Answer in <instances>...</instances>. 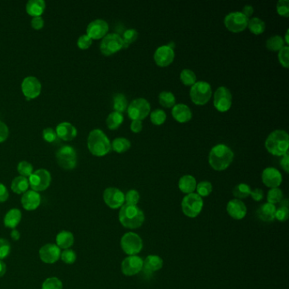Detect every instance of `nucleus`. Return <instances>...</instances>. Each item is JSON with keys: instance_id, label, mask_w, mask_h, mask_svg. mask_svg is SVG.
I'll return each instance as SVG.
<instances>
[{"instance_id": "c756f323", "label": "nucleus", "mask_w": 289, "mask_h": 289, "mask_svg": "<svg viewBox=\"0 0 289 289\" xmlns=\"http://www.w3.org/2000/svg\"><path fill=\"white\" fill-rule=\"evenodd\" d=\"M74 236L68 231H62L56 236V245L60 249H67L73 245Z\"/></svg>"}, {"instance_id": "412c9836", "label": "nucleus", "mask_w": 289, "mask_h": 289, "mask_svg": "<svg viewBox=\"0 0 289 289\" xmlns=\"http://www.w3.org/2000/svg\"><path fill=\"white\" fill-rule=\"evenodd\" d=\"M226 211L233 219L242 220L246 216L247 207L242 200L234 199L227 204Z\"/></svg>"}, {"instance_id": "052dcab7", "label": "nucleus", "mask_w": 289, "mask_h": 289, "mask_svg": "<svg viewBox=\"0 0 289 289\" xmlns=\"http://www.w3.org/2000/svg\"><path fill=\"white\" fill-rule=\"evenodd\" d=\"M9 198V192L6 187L3 183H0V203L5 202Z\"/></svg>"}, {"instance_id": "c03bdc74", "label": "nucleus", "mask_w": 289, "mask_h": 289, "mask_svg": "<svg viewBox=\"0 0 289 289\" xmlns=\"http://www.w3.org/2000/svg\"><path fill=\"white\" fill-rule=\"evenodd\" d=\"M17 170H18V172H19L20 176L27 178L34 173V166L32 164L29 163L28 161L23 160V161H20V163L18 164Z\"/></svg>"}, {"instance_id": "c85d7f7f", "label": "nucleus", "mask_w": 289, "mask_h": 289, "mask_svg": "<svg viewBox=\"0 0 289 289\" xmlns=\"http://www.w3.org/2000/svg\"><path fill=\"white\" fill-rule=\"evenodd\" d=\"M21 217H22V215H21L20 209H11L6 213V215L4 216L3 224L6 227L15 229L20 222Z\"/></svg>"}, {"instance_id": "6e6d98bb", "label": "nucleus", "mask_w": 289, "mask_h": 289, "mask_svg": "<svg viewBox=\"0 0 289 289\" xmlns=\"http://www.w3.org/2000/svg\"><path fill=\"white\" fill-rule=\"evenodd\" d=\"M10 134L9 127L6 124L3 123V121L0 120V143H3L8 138Z\"/></svg>"}, {"instance_id": "b1692460", "label": "nucleus", "mask_w": 289, "mask_h": 289, "mask_svg": "<svg viewBox=\"0 0 289 289\" xmlns=\"http://www.w3.org/2000/svg\"><path fill=\"white\" fill-rule=\"evenodd\" d=\"M173 118L179 123H187L192 119L193 114L189 107L184 103L175 104L171 110Z\"/></svg>"}, {"instance_id": "2f4dec72", "label": "nucleus", "mask_w": 289, "mask_h": 289, "mask_svg": "<svg viewBox=\"0 0 289 289\" xmlns=\"http://www.w3.org/2000/svg\"><path fill=\"white\" fill-rule=\"evenodd\" d=\"M248 27L252 34L255 35H260L266 30V23L260 18L254 17L249 20Z\"/></svg>"}, {"instance_id": "39448f33", "label": "nucleus", "mask_w": 289, "mask_h": 289, "mask_svg": "<svg viewBox=\"0 0 289 289\" xmlns=\"http://www.w3.org/2000/svg\"><path fill=\"white\" fill-rule=\"evenodd\" d=\"M212 96V88L209 83L204 81L196 82L190 89V98L197 105H204Z\"/></svg>"}, {"instance_id": "6e6552de", "label": "nucleus", "mask_w": 289, "mask_h": 289, "mask_svg": "<svg viewBox=\"0 0 289 289\" xmlns=\"http://www.w3.org/2000/svg\"><path fill=\"white\" fill-rule=\"evenodd\" d=\"M59 166L67 170H73L77 164V154L73 147L65 145L58 150L55 154Z\"/></svg>"}, {"instance_id": "7ed1b4c3", "label": "nucleus", "mask_w": 289, "mask_h": 289, "mask_svg": "<svg viewBox=\"0 0 289 289\" xmlns=\"http://www.w3.org/2000/svg\"><path fill=\"white\" fill-rule=\"evenodd\" d=\"M87 148L94 156L103 157L110 153L111 142L102 130L94 129L87 136Z\"/></svg>"}, {"instance_id": "bb28decb", "label": "nucleus", "mask_w": 289, "mask_h": 289, "mask_svg": "<svg viewBox=\"0 0 289 289\" xmlns=\"http://www.w3.org/2000/svg\"><path fill=\"white\" fill-rule=\"evenodd\" d=\"M46 8V3L43 0H30L26 5L27 14L33 17H41Z\"/></svg>"}, {"instance_id": "5701e85b", "label": "nucleus", "mask_w": 289, "mask_h": 289, "mask_svg": "<svg viewBox=\"0 0 289 289\" xmlns=\"http://www.w3.org/2000/svg\"><path fill=\"white\" fill-rule=\"evenodd\" d=\"M20 201L24 209L28 211H33L37 209L40 205V194L34 190H28L26 193H23Z\"/></svg>"}, {"instance_id": "79ce46f5", "label": "nucleus", "mask_w": 289, "mask_h": 289, "mask_svg": "<svg viewBox=\"0 0 289 289\" xmlns=\"http://www.w3.org/2000/svg\"><path fill=\"white\" fill-rule=\"evenodd\" d=\"M138 37V33L135 29H127L124 32L123 36L121 37L123 40V49H127L130 44L134 43Z\"/></svg>"}, {"instance_id": "37998d69", "label": "nucleus", "mask_w": 289, "mask_h": 289, "mask_svg": "<svg viewBox=\"0 0 289 289\" xmlns=\"http://www.w3.org/2000/svg\"><path fill=\"white\" fill-rule=\"evenodd\" d=\"M196 190L197 193H198L197 194L200 195L201 198L209 196V194L212 193V184L208 181L200 182L199 184H197Z\"/></svg>"}, {"instance_id": "7c9ffc66", "label": "nucleus", "mask_w": 289, "mask_h": 289, "mask_svg": "<svg viewBox=\"0 0 289 289\" xmlns=\"http://www.w3.org/2000/svg\"><path fill=\"white\" fill-rule=\"evenodd\" d=\"M29 187L30 185L28 179L24 176H17L11 183V189L17 194L26 193L28 191Z\"/></svg>"}, {"instance_id": "58836bf2", "label": "nucleus", "mask_w": 289, "mask_h": 289, "mask_svg": "<svg viewBox=\"0 0 289 289\" xmlns=\"http://www.w3.org/2000/svg\"><path fill=\"white\" fill-rule=\"evenodd\" d=\"M180 80L185 86H193L196 83V75L192 70L184 69L180 73Z\"/></svg>"}, {"instance_id": "aec40b11", "label": "nucleus", "mask_w": 289, "mask_h": 289, "mask_svg": "<svg viewBox=\"0 0 289 289\" xmlns=\"http://www.w3.org/2000/svg\"><path fill=\"white\" fill-rule=\"evenodd\" d=\"M61 250L53 243H48L42 247L39 250V257L43 262L46 264H53L60 259Z\"/></svg>"}, {"instance_id": "393cba45", "label": "nucleus", "mask_w": 289, "mask_h": 289, "mask_svg": "<svg viewBox=\"0 0 289 289\" xmlns=\"http://www.w3.org/2000/svg\"><path fill=\"white\" fill-rule=\"evenodd\" d=\"M55 132L59 139L63 140V141H71L77 135V128L72 124L67 121L59 124L56 126Z\"/></svg>"}, {"instance_id": "4c0bfd02", "label": "nucleus", "mask_w": 289, "mask_h": 289, "mask_svg": "<svg viewBox=\"0 0 289 289\" xmlns=\"http://www.w3.org/2000/svg\"><path fill=\"white\" fill-rule=\"evenodd\" d=\"M251 188L246 183H240L237 185L233 190V196L236 197L237 200L246 199L251 193Z\"/></svg>"}, {"instance_id": "dca6fc26", "label": "nucleus", "mask_w": 289, "mask_h": 289, "mask_svg": "<svg viewBox=\"0 0 289 289\" xmlns=\"http://www.w3.org/2000/svg\"><path fill=\"white\" fill-rule=\"evenodd\" d=\"M143 259L137 255H129L121 263V272L125 276H133L142 272Z\"/></svg>"}, {"instance_id": "2eb2a0df", "label": "nucleus", "mask_w": 289, "mask_h": 289, "mask_svg": "<svg viewBox=\"0 0 289 289\" xmlns=\"http://www.w3.org/2000/svg\"><path fill=\"white\" fill-rule=\"evenodd\" d=\"M21 91L27 100H34L40 95L42 84L37 77H27L21 83Z\"/></svg>"}, {"instance_id": "473e14b6", "label": "nucleus", "mask_w": 289, "mask_h": 289, "mask_svg": "<svg viewBox=\"0 0 289 289\" xmlns=\"http://www.w3.org/2000/svg\"><path fill=\"white\" fill-rule=\"evenodd\" d=\"M124 117L122 114L117 111H113L108 116L106 119V125L110 130H117L123 123Z\"/></svg>"}, {"instance_id": "a211bd4d", "label": "nucleus", "mask_w": 289, "mask_h": 289, "mask_svg": "<svg viewBox=\"0 0 289 289\" xmlns=\"http://www.w3.org/2000/svg\"><path fill=\"white\" fill-rule=\"evenodd\" d=\"M109 32V25L105 20L97 19L90 22L86 27V35L93 40L101 39L106 36Z\"/></svg>"}, {"instance_id": "c9c22d12", "label": "nucleus", "mask_w": 289, "mask_h": 289, "mask_svg": "<svg viewBox=\"0 0 289 289\" xmlns=\"http://www.w3.org/2000/svg\"><path fill=\"white\" fill-rule=\"evenodd\" d=\"M159 103L165 108H172L176 104V97L171 92L163 91L159 94Z\"/></svg>"}, {"instance_id": "a18cd8bd", "label": "nucleus", "mask_w": 289, "mask_h": 289, "mask_svg": "<svg viewBox=\"0 0 289 289\" xmlns=\"http://www.w3.org/2000/svg\"><path fill=\"white\" fill-rule=\"evenodd\" d=\"M42 289H63V283L57 277H50L43 282Z\"/></svg>"}, {"instance_id": "4468645a", "label": "nucleus", "mask_w": 289, "mask_h": 289, "mask_svg": "<svg viewBox=\"0 0 289 289\" xmlns=\"http://www.w3.org/2000/svg\"><path fill=\"white\" fill-rule=\"evenodd\" d=\"M103 201L110 209H117L123 206L125 194L117 187H108L103 192Z\"/></svg>"}, {"instance_id": "423d86ee", "label": "nucleus", "mask_w": 289, "mask_h": 289, "mask_svg": "<svg viewBox=\"0 0 289 289\" xmlns=\"http://www.w3.org/2000/svg\"><path fill=\"white\" fill-rule=\"evenodd\" d=\"M203 199L197 193H189L183 198L182 209L185 216L189 218H195L203 209Z\"/></svg>"}, {"instance_id": "a19ab883", "label": "nucleus", "mask_w": 289, "mask_h": 289, "mask_svg": "<svg viewBox=\"0 0 289 289\" xmlns=\"http://www.w3.org/2000/svg\"><path fill=\"white\" fill-rule=\"evenodd\" d=\"M283 200V193L278 187L271 188L267 193V203L274 204H279Z\"/></svg>"}, {"instance_id": "f257e3e1", "label": "nucleus", "mask_w": 289, "mask_h": 289, "mask_svg": "<svg viewBox=\"0 0 289 289\" xmlns=\"http://www.w3.org/2000/svg\"><path fill=\"white\" fill-rule=\"evenodd\" d=\"M234 153L231 148L220 143L213 147L209 154V166L217 171H222L227 169L233 163Z\"/></svg>"}, {"instance_id": "680f3d73", "label": "nucleus", "mask_w": 289, "mask_h": 289, "mask_svg": "<svg viewBox=\"0 0 289 289\" xmlns=\"http://www.w3.org/2000/svg\"><path fill=\"white\" fill-rule=\"evenodd\" d=\"M280 165L282 166L285 172L289 173V153H285L284 155H283L282 160L280 161Z\"/></svg>"}, {"instance_id": "69168bd1", "label": "nucleus", "mask_w": 289, "mask_h": 289, "mask_svg": "<svg viewBox=\"0 0 289 289\" xmlns=\"http://www.w3.org/2000/svg\"><path fill=\"white\" fill-rule=\"evenodd\" d=\"M11 238H12L15 241H18V240L20 239V233H19L17 230H12V232H11Z\"/></svg>"}, {"instance_id": "f704fd0d", "label": "nucleus", "mask_w": 289, "mask_h": 289, "mask_svg": "<svg viewBox=\"0 0 289 289\" xmlns=\"http://www.w3.org/2000/svg\"><path fill=\"white\" fill-rule=\"evenodd\" d=\"M128 101L123 93H117L113 98V108L115 111L123 113L127 110Z\"/></svg>"}, {"instance_id": "f03ea898", "label": "nucleus", "mask_w": 289, "mask_h": 289, "mask_svg": "<svg viewBox=\"0 0 289 289\" xmlns=\"http://www.w3.org/2000/svg\"><path fill=\"white\" fill-rule=\"evenodd\" d=\"M266 149L275 156H283L289 153V136L284 130H275L270 133L265 143Z\"/></svg>"}, {"instance_id": "ea45409f", "label": "nucleus", "mask_w": 289, "mask_h": 289, "mask_svg": "<svg viewBox=\"0 0 289 289\" xmlns=\"http://www.w3.org/2000/svg\"><path fill=\"white\" fill-rule=\"evenodd\" d=\"M166 118L167 116L166 112L160 109H156L150 113V120L155 126L163 125L166 122Z\"/></svg>"}, {"instance_id": "864d4df0", "label": "nucleus", "mask_w": 289, "mask_h": 289, "mask_svg": "<svg viewBox=\"0 0 289 289\" xmlns=\"http://www.w3.org/2000/svg\"><path fill=\"white\" fill-rule=\"evenodd\" d=\"M10 243L6 239L0 238V260L5 259L10 253Z\"/></svg>"}, {"instance_id": "603ef678", "label": "nucleus", "mask_w": 289, "mask_h": 289, "mask_svg": "<svg viewBox=\"0 0 289 289\" xmlns=\"http://www.w3.org/2000/svg\"><path fill=\"white\" fill-rule=\"evenodd\" d=\"M289 209L288 207L279 206L276 209L275 218L280 222H284L289 219Z\"/></svg>"}, {"instance_id": "de8ad7c7", "label": "nucleus", "mask_w": 289, "mask_h": 289, "mask_svg": "<svg viewBox=\"0 0 289 289\" xmlns=\"http://www.w3.org/2000/svg\"><path fill=\"white\" fill-rule=\"evenodd\" d=\"M60 259H62L64 263L68 264V265H71V264L75 263L76 259H77V254L72 249H65L60 255Z\"/></svg>"}, {"instance_id": "1a4fd4ad", "label": "nucleus", "mask_w": 289, "mask_h": 289, "mask_svg": "<svg viewBox=\"0 0 289 289\" xmlns=\"http://www.w3.org/2000/svg\"><path fill=\"white\" fill-rule=\"evenodd\" d=\"M249 20V18L241 11H235L226 15L224 19V24L227 30L234 34H238L246 29Z\"/></svg>"}, {"instance_id": "13d9d810", "label": "nucleus", "mask_w": 289, "mask_h": 289, "mask_svg": "<svg viewBox=\"0 0 289 289\" xmlns=\"http://www.w3.org/2000/svg\"><path fill=\"white\" fill-rule=\"evenodd\" d=\"M130 128L133 133H139L143 130V122L141 120H133Z\"/></svg>"}, {"instance_id": "72a5a7b5", "label": "nucleus", "mask_w": 289, "mask_h": 289, "mask_svg": "<svg viewBox=\"0 0 289 289\" xmlns=\"http://www.w3.org/2000/svg\"><path fill=\"white\" fill-rule=\"evenodd\" d=\"M131 142L125 137H117L111 143V150L118 153H125L131 148Z\"/></svg>"}, {"instance_id": "0e129e2a", "label": "nucleus", "mask_w": 289, "mask_h": 289, "mask_svg": "<svg viewBox=\"0 0 289 289\" xmlns=\"http://www.w3.org/2000/svg\"><path fill=\"white\" fill-rule=\"evenodd\" d=\"M6 265H5V263L2 261V260H0V277H2V276L5 274L6 272Z\"/></svg>"}, {"instance_id": "a878e982", "label": "nucleus", "mask_w": 289, "mask_h": 289, "mask_svg": "<svg viewBox=\"0 0 289 289\" xmlns=\"http://www.w3.org/2000/svg\"><path fill=\"white\" fill-rule=\"evenodd\" d=\"M276 206L272 204L266 203L259 206L257 209V216L259 220L265 222H272L275 220V213H276Z\"/></svg>"}, {"instance_id": "3c124183", "label": "nucleus", "mask_w": 289, "mask_h": 289, "mask_svg": "<svg viewBox=\"0 0 289 289\" xmlns=\"http://www.w3.org/2000/svg\"><path fill=\"white\" fill-rule=\"evenodd\" d=\"M289 46L283 47L278 53V60L284 68L288 69L289 67Z\"/></svg>"}, {"instance_id": "774afa93", "label": "nucleus", "mask_w": 289, "mask_h": 289, "mask_svg": "<svg viewBox=\"0 0 289 289\" xmlns=\"http://www.w3.org/2000/svg\"><path fill=\"white\" fill-rule=\"evenodd\" d=\"M289 31L287 30L286 34H285V42H284V43H287V46H288V45H289Z\"/></svg>"}, {"instance_id": "e433bc0d", "label": "nucleus", "mask_w": 289, "mask_h": 289, "mask_svg": "<svg viewBox=\"0 0 289 289\" xmlns=\"http://www.w3.org/2000/svg\"><path fill=\"white\" fill-rule=\"evenodd\" d=\"M284 46V39L279 35H274L266 41V48L271 51H280Z\"/></svg>"}, {"instance_id": "338daca9", "label": "nucleus", "mask_w": 289, "mask_h": 289, "mask_svg": "<svg viewBox=\"0 0 289 289\" xmlns=\"http://www.w3.org/2000/svg\"><path fill=\"white\" fill-rule=\"evenodd\" d=\"M280 206H284V207H288L289 208V200H287V199H283L281 202H280Z\"/></svg>"}, {"instance_id": "bf43d9fd", "label": "nucleus", "mask_w": 289, "mask_h": 289, "mask_svg": "<svg viewBox=\"0 0 289 289\" xmlns=\"http://www.w3.org/2000/svg\"><path fill=\"white\" fill-rule=\"evenodd\" d=\"M250 196L252 197L253 200H255V201L259 202L260 200H262L263 198H264V192L260 188H255V189L251 191Z\"/></svg>"}, {"instance_id": "4be33fe9", "label": "nucleus", "mask_w": 289, "mask_h": 289, "mask_svg": "<svg viewBox=\"0 0 289 289\" xmlns=\"http://www.w3.org/2000/svg\"><path fill=\"white\" fill-rule=\"evenodd\" d=\"M163 267V259L160 256L150 255L143 260V272L145 276H151L153 272L160 271Z\"/></svg>"}, {"instance_id": "cd10ccee", "label": "nucleus", "mask_w": 289, "mask_h": 289, "mask_svg": "<svg viewBox=\"0 0 289 289\" xmlns=\"http://www.w3.org/2000/svg\"><path fill=\"white\" fill-rule=\"evenodd\" d=\"M197 182L194 176L185 175L182 176L178 182V187L183 193H193L196 190Z\"/></svg>"}, {"instance_id": "0eeeda50", "label": "nucleus", "mask_w": 289, "mask_h": 289, "mask_svg": "<svg viewBox=\"0 0 289 289\" xmlns=\"http://www.w3.org/2000/svg\"><path fill=\"white\" fill-rule=\"evenodd\" d=\"M150 103L143 98L133 100L127 107V115L132 120H142L145 119L150 113Z\"/></svg>"}, {"instance_id": "4d7b16f0", "label": "nucleus", "mask_w": 289, "mask_h": 289, "mask_svg": "<svg viewBox=\"0 0 289 289\" xmlns=\"http://www.w3.org/2000/svg\"><path fill=\"white\" fill-rule=\"evenodd\" d=\"M31 26L35 30H41L44 27V20L43 17H34L31 21Z\"/></svg>"}, {"instance_id": "8fccbe9b", "label": "nucleus", "mask_w": 289, "mask_h": 289, "mask_svg": "<svg viewBox=\"0 0 289 289\" xmlns=\"http://www.w3.org/2000/svg\"><path fill=\"white\" fill-rule=\"evenodd\" d=\"M276 11L281 17H289V0H279L276 3Z\"/></svg>"}, {"instance_id": "f3484780", "label": "nucleus", "mask_w": 289, "mask_h": 289, "mask_svg": "<svg viewBox=\"0 0 289 289\" xmlns=\"http://www.w3.org/2000/svg\"><path fill=\"white\" fill-rule=\"evenodd\" d=\"M175 59V51L169 45L160 46L154 52L153 60L158 67H166L172 63Z\"/></svg>"}, {"instance_id": "6ab92c4d", "label": "nucleus", "mask_w": 289, "mask_h": 289, "mask_svg": "<svg viewBox=\"0 0 289 289\" xmlns=\"http://www.w3.org/2000/svg\"><path fill=\"white\" fill-rule=\"evenodd\" d=\"M262 182L270 188H275L283 183V176L278 170L274 167H267L263 170L261 175Z\"/></svg>"}, {"instance_id": "e2e57ef3", "label": "nucleus", "mask_w": 289, "mask_h": 289, "mask_svg": "<svg viewBox=\"0 0 289 289\" xmlns=\"http://www.w3.org/2000/svg\"><path fill=\"white\" fill-rule=\"evenodd\" d=\"M254 11H255V10H254V8H253L252 5L247 4V5H245V6L243 7V11H241V12H242V13H243V15L245 16V17L249 18V17L252 16L253 13H254Z\"/></svg>"}, {"instance_id": "20e7f679", "label": "nucleus", "mask_w": 289, "mask_h": 289, "mask_svg": "<svg viewBox=\"0 0 289 289\" xmlns=\"http://www.w3.org/2000/svg\"><path fill=\"white\" fill-rule=\"evenodd\" d=\"M145 220L143 210L136 205L124 204L119 212L120 224L128 229H136L142 226Z\"/></svg>"}, {"instance_id": "ddd939ff", "label": "nucleus", "mask_w": 289, "mask_h": 289, "mask_svg": "<svg viewBox=\"0 0 289 289\" xmlns=\"http://www.w3.org/2000/svg\"><path fill=\"white\" fill-rule=\"evenodd\" d=\"M214 106L219 112L224 113L231 109L233 103L232 93L226 86H219L214 94Z\"/></svg>"}, {"instance_id": "49530a36", "label": "nucleus", "mask_w": 289, "mask_h": 289, "mask_svg": "<svg viewBox=\"0 0 289 289\" xmlns=\"http://www.w3.org/2000/svg\"><path fill=\"white\" fill-rule=\"evenodd\" d=\"M140 200V194L136 190L131 189L125 194V202L128 205H136Z\"/></svg>"}, {"instance_id": "09e8293b", "label": "nucleus", "mask_w": 289, "mask_h": 289, "mask_svg": "<svg viewBox=\"0 0 289 289\" xmlns=\"http://www.w3.org/2000/svg\"><path fill=\"white\" fill-rule=\"evenodd\" d=\"M43 139L45 140L48 143H53L59 141V137L57 136L55 130L51 128V127H47L43 131Z\"/></svg>"}, {"instance_id": "9b49d317", "label": "nucleus", "mask_w": 289, "mask_h": 289, "mask_svg": "<svg viewBox=\"0 0 289 289\" xmlns=\"http://www.w3.org/2000/svg\"><path fill=\"white\" fill-rule=\"evenodd\" d=\"M51 174L45 169H38L28 177V182L32 189L35 192H41L50 186L51 183Z\"/></svg>"}, {"instance_id": "5fc2aeb1", "label": "nucleus", "mask_w": 289, "mask_h": 289, "mask_svg": "<svg viewBox=\"0 0 289 289\" xmlns=\"http://www.w3.org/2000/svg\"><path fill=\"white\" fill-rule=\"evenodd\" d=\"M93 43V40L86 34L82 35L77 40V46L80 50H86L89 49Z\"/></svg>"}, {"instance_id": "9d476101", "label": "nucleus", "mask_w": 289, "mask_h": 289, "mask_svg": "<svg viewBox=\"0 0 289 289\" xmlns=\"http://www.w3.org/2000/svg\"><path fill=\"white\" fill-rule=\"evenodd\" d=\"M120 246L126 255H136L143 249V240L136 233H125L120 240Z\"/></svg>"}, {"instance_id": "f8f14e48", "label": "nucleus", "mask_w": 289, "mask_h": 289, "mask_svg": "<svg viewBox=\"0 0 289 289\" xmlns=\"http://www.w3.org/2000/svg\"><path fill=\"white\" fill-rule=\"evenodd\" d=\"M100 48L103 55L110 56L123 49V40L118 34H107L101 41Z\"/></svg>"}]
</instances>
